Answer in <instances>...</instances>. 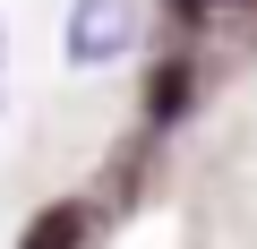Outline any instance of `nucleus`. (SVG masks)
I'll use <instances>...</instances> for the list:
<instances>
[{
    "label": "nucleus",
    "instance_id": "obj_1",
    "mask_svg": "<svg viewBox=\"0 0 257 249\" xmlns=\"http://www.w3.org/2000/svg\"><path fill=\"white\" fill-rule=\"evenodd\" d=\"M128 43H138V0H77L69 26H60V52H69L77 69H103V60H120Z\"/></svg>",
    "mask_w": 257,
    "mask_h": 249
},
{
    "label": "nucleus",
    "instance_id": "obj_2",
    "mask_svg": "<svg viewBox=\"0 0 257 249\" xmlns=\"http://www.w3.org/2000/svg\"><path fill=\"white\" fill-rule=\"evenodd\" d=\"M18 249H86V206H77V198L43 206V215L26 223V240H18Z\"/></svg>",
    "mask_w": 257,
    "mask_h": 249
},
{
    "label": "nucleus",
    "instance_id": "obj_3",
    "mask_svg": "<svg viewBox=\"0 0 257 249\" xmlns=\"http://www.w3.org/2000/svg\"><path fill=\"white\" fill-rule=\"evenodd\" d=\"M180 18H240V9H257V0H172Z\"/></svg>",
    "mask_w": 257,
    "mask_h": 249
}]
</instances>
